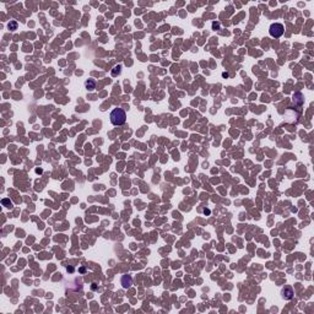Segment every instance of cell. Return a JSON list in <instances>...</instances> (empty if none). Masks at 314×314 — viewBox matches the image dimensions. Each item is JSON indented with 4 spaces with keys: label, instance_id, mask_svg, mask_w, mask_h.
<instances>
[{
    "label": "cell",
    "instance_id": "7",
    "mask_svg": "<svg viewBox=\"0 0 314 314\" xmlns=\"http://www.w3.org/2000/svg\"><path fill=\"white\" fill-rule=\"evenodd\" d=\"M68 271H70V272H72V271H74V269H72V268H68Z\"/></svg>",
    "mask_w": 314,
    "mask_h": 314
},
{
    "label": "cell",
    "instance_id": "4",
    "mask_svg": "<svg viewBox=\"0 0 314 314\" xmlns=\"http://www.w3.org/2000/svg\"><path fill=\"white\" fill-rule=\"evenodd\" d=\"M85 87L87 91H93L96 88V81L92 80V79H88L86 82H85Z\"/></svg>",
    "mask_w": 314,
    "mask_h": 314
},
{
    "label": "cell",
    "instance_id": "5",
    "mask_svg": "<svg viewBox=\"0 0 314 314\" xmlns=\"http://www.w3.org/2000/svg\"><path fill=\"white\" fill-rule=\"evenodd\" d=\"M120 71H122V65H117V67H115V68L113 69V71H112V76H117V75H119Z\"/></svg>",
    "mask_w": 314,
    "mask_h": 314
},
{
    "label": "cell",
    "instance_id": "1",
    "mask_svg": "<svg viewBox=\"0 0 314 314\" xmlns=\"http://www.w3.org/2000/svg\"><path fill=\"white\" fill-rule=\"evenodd\" d=\"M111 123L115 127H119V125H123V124H125L127 122V113L123 108H114L112 112H111Z\"/></svg>",
    "mask_w": 314,
    "mask_h": 314
},
{
    "label": "cell",
    "instance_id": "6",
    "mask_svg": "<svg viewBox=\"0 0 314 314\" xmlns=\"http://www.w3.org/2000/svg\"><path fill=\"white\" fill-rule=\"evenodd\" d=\"M7 27H9V30H11V31H15L16 28H17V22L11 21V22H9V25H7Z\"/></svg>",
    "mask_w": 314,
    "mask_h": 314
},
{
    "label": "cell",
    "instance_id": "3",
    "mask_svg": "<svg viewBox=\"0 0 314 314\" xmlns=\"http://www.w3.org/2000/svg\"><path fill=\"white\" fill-rule=\"evenodd\" d=\"M282 297H284L285 300H291L292 297H293V290H292V287L285 286L282 288Z\"/></svg>",
    "mask_w": 314,
    "mask_h": 314
},
{
    "label": "cell",
    "instance_id": "2",
    "mask_svg": "<svg viewBox=\"0 0 314 314\" xmlns=\"http://www.w3.org/2000/svg\"><path fill=\"white\" fill-rule=\"evenodd\" d=\"M284 31H285V27H284V25L282 23H279V22H275V23H272L270 28H269V33L271 37H274V38H280L281 36L284 35Z\"/></svg>",
    "mask_w": 314,
    "mask_h": 314
}]
</instances>
